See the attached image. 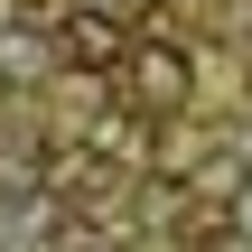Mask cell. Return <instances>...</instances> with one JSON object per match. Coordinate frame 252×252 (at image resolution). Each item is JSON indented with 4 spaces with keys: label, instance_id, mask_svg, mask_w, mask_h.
<instances>
[{
    "label": "cell",
    "instance_id": "6da1fadb",
    "mask_svg": "<svg viewBox=\"0 0 252 252\" xmlns=\"http://www.w3.org/2000/svg\"><path fill=\"white\" fill-rule=\"evenodd\" d=\"M122 65H131V94H140L150 112H187V103H196V56H187V47H168V37H140Z\"/></svg>",
    "mask_w": 252,
    "mask_h": 252
},
{
    "label": "cell",
    "instance_id": "7a4b0ae2",
    "mask_svg": "<svg viewBox=\"0 0 252 252\" xmlns=\"http://www.w3.org/2000/svg\"><path fill=\"white\" fill-rule=\"evenodd\" d=\"M47 37H56V65H84V75H112V65L131 56V37H122L112 9H65Z\"/></svg>",
    "mask_w": 252,
    "mask_h": 252
},
{
    "label": "cell",
    "instance_id": "3957f363",
    "mask_svg": "<svg viewBox=\"0 0 252 252\" xmlns=\"http://www.w3.org/2000/svg\"><path fill=\"white\" fill-rule=\"evenodd\" d=\"M94 159H150V122H140V112L94 122Z\"/></svg>",
    "mask_w": 252,
    "mask_h": 252
},
{
    "label": "cell",
    "instance_id": "5b68a950",
    "mask_svg": "<svg viewBox=\"0 0 252 252\" xmlns=\"http://www.w3.org/2000/svg\"><path fill=\"white\" fill-rule=\"evenodd\" d=\"M56 252H103V243H56Z\"/></svg>",
    "mask_w": 252,
    "mask_h": 252
},
{
    "label": "cell",
    "instance_id": "277c9868",
    "mask_svg": "<svg viewBox=\"0 0 252 252\" xmlns=\"http://www.w3.org/2000/svg\"><path fill=\"white\" fill-rule=\"evenodd\" d=\"M224 224H234V234H243V243H252V168H243V178H234V196H224Z\"/></svg>",
    "mask_w": 252,
    "mask_h": 252
}]
</instances>
